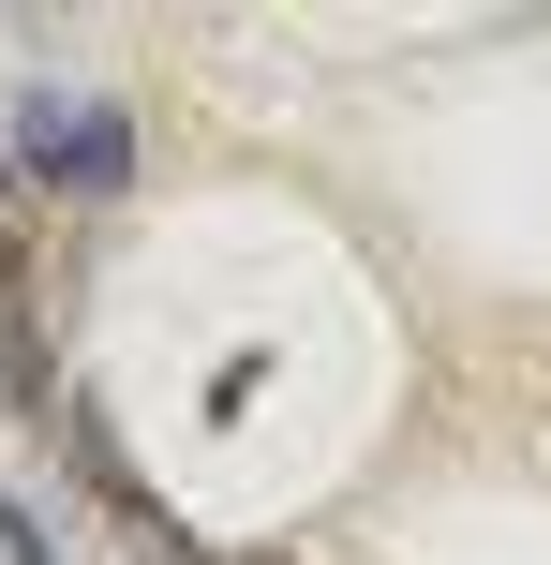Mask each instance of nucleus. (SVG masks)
Here are the masks:
<instances>
[{
    "instance_id": "nucleus-1",
    "label": "nucleus",
    "mask_w": 551,
    "mask_h": 565,
    "mask_svg": "<svg viewBox=\"0 0 551 565\" xmlns=\"http://www.w3.org/2000/svg\"><path fill=\"white\" fill-rule=\"evenodd\" d=\"M15 164L45 179V194H75V209H105L119 179H135V135H119L89 89H60V75H30L15 89Z\"/></svg>"
},
{
    "instance_id": "nucleus-2",
    "label": "nucleus",
    "mask_w": 551,
    "mask_h": 565,
    "mask_svg": "<svg viewBox=\"0 0 551 565\" xmlns=\"http://www.w3.org/2000/svg\"><path fill=\"white\" fill-rule=\"evenodd\" d=\"M0 551H15V565H60V536H45V521L15 507V491H0Z\"/></svg>"
}]
</instances>
